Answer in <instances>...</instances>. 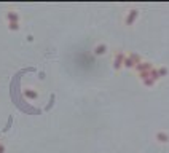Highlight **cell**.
<instances>
[{
  "label": "cell",
  "mask_w": 169,
  "mask_h": 153,
  "mask_svg": "<svg viewBox=\"0 0 169 153\" xmlns=\"http://www.w3.org/2000/svg\"><path fill=\"white\" fill-rule=\"evenodd\" d=\"M156 137L160 139V142H167V140H169V139H167V137H166L164 134H161V132H158V134H156Z\"/></svg>",
  "instance_id": "1"
}]
</instances>
